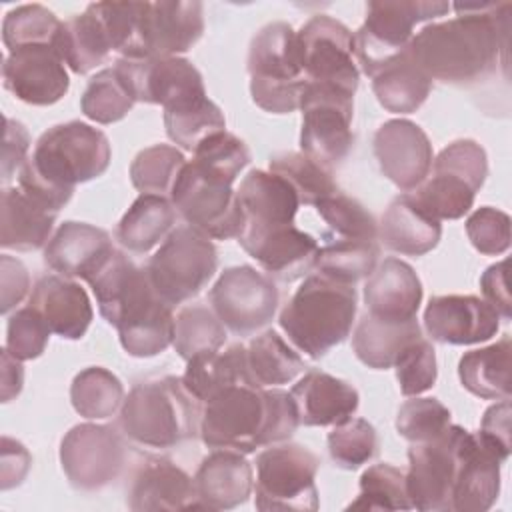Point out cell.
<instances>
[{"mask_svg":"<svg viewBox=\"0 0 512 512\" xmlns=\"http://www.w3.org/2000/svg\"><path fill=\"white\" fill-rule=\"evenodd\" d=\"M498 454L478 436L466 450L452 488V512H486L500 492Z\"/></svg>","mask_w":512,"mask_h":512,"instance_id":"obj_30","label":"cell"},{"mask_svg":"<svg viewBox=\"0 0 512 512\" xmlns=\"http://www.w3.org/2000/svg\"><path fill=\"white\" fill-rule=\"evenodd\" d=\"M406 472L392 464L368 466L360 476V494L348 510H410Z\"/></svg>","mask_w":512,"mask_h":512,"instance_id":"obj_48","label":"cell"},{"mask_svg":"<svg viewBox=\"0 0 512 512\" xmlns=\"http://www.w3.org/2000/svg\"><path fill=\"white\" fill-rule=\"evenodd\" d=\"M52 330L44 318L32 308H20L8 318L6 350L18 360H34L46 350Z\"/></svg>","mask_w":512,"mask_h":512,"instance_id":"obj_56","label":"cell"},{"mask_svg":"<svg viewBox=\"0 0 512 512\" xmlns=\"http://www.w3.org/2000/svg\"><path fill=\"white\" fill-rule=\"evenodd\" d=\"M70 402L74 410L88 420H104L124 402V386L116 374L102 366L80 370L70 386Z\"/></svg>","mask_w":512,"mask_h":512,"instance_id":"obj_41","label":"cell"},{"mask_svg":"<svg viewBox=\"0 0 512 512\" xmlns=\"http://www.w3.org/2000/svg\"><path fill=\"white\" fill-rule=\"evenodd\" d=\"M356 308L354 284L314 272L284 304L278 322L300 352L318 360L350 336Z\"/></svg>","mask_w":512,"mask_h":512,"instance_id":"obj_4","label":"cell"},{"mask_svg":"<svg viewBox=\"0 0 512 512\" xmlns=\"http://www.w3.org/2000/svg\"><path fill=\"white\" fill-rule=\"evenodd\" d=\"M456 18L426 24L408 44L412 60L434 80L468 86L508 66L510 2H456Z\"/></svg>","mask_w":512,"mask_h":512,"instance_id":"obj_1","label":"cell"},{"mask_svg":"<svg viewBox=\"0 0 512 512\" xmlns=\"http://www.w3.org/2000/svg\"><path fill=\"white\" fill-rule=\"evenodd\" d=\"M126 504L134 512L202 508L194 478L166 458H150L138 468Z\"/></svg>","mask_w":512,"mask_h":512,"instance_id":"obj_23","label":"cell"},{"mask_svg":"<svg viewBox=\"0 0 512 512\" xmlns=\"http://www.w3.org/2000/svg\"><path fill=\"white\" fill-rule=\"evenodd\" d=\"M106 134L86 122L72 120L48 128L32 156L18 170V188L46 210L58 214L76 184L102 176L110 164Z\"/></svg>","mask_w":512,"mask_h":512,"instance_id":"obj_2","label":"cell"},{"mask_svg":"<svg viewBox=\"0 0 512 512\" xmlns=\"http://www.w3.org/2000/svg\"><path fill=\"white\" fill-rule=\"evenodd\" d=\"M320 458L302 444H270L256 456V498L262 512L318 510L316 474Z\"/></svg>","mask_w":512,"mask_h":512,"instance_id":"obj_11","label":"cell"},{"mask_svg":"<svg viewBox=\"0 0 512 512\" xmlns=\"http://www.w3.org/2000/svg\"><path fill=\"white\" fill-rule=\"evenodd\" d=\"M372 90L384 110L412 114L426 102L432 78L412 60L406 48L372 76Z\"/></svg>","mask_w":512,"mask_h":512,"instance_id":"obj_35","label":"cell"},{"mask_svg":"<svg viewBox=\"0 0 512 512\" xmlns=\"http://www.w3.org/2000/svg\"><path fill=\"white\" fill-rule=\"evenodd\" d=\"M122 348L134 358H150L174 342L172 306L158 300L146 314L118 328Z\"/></svg>","mask_w":512,"mask_h":512,"instance_id":"obj_45","label":"cell"},{"mask_svg":"<svg viewBox=\"0 0 512 512\" xmlns=\"http://www.w3.org/2000/svg\"><path fill=\"white\" fill-rule=\"evenodd\" d=\"M450 10L448 2L426 0H374L366 4L364 24L354 34V54L366 76L404 52L414 36V26Z\"/></svg>","mask_w":512,"mask_h":512,"instance_id":"obj_9","label":"cell"},{"mask_svg":"<svg viewBox=\"0 0 512 512\" xmlns=\"http://www.w3.org/2000/svg\"><path fill=\"white\" fill-rule=\"evenodd\" d=\"M378 256V240H352L328 236L324 246L318 248L314 270L336 280L356 284L358 280L374 272Z\"/></svg>","mask_w":512,"mask_h":512,"instance_id":"obj_40","label":"cell"},{"mask_svg":"<svg viewBox=\"0 0 512 512\" xmlns=\"http://www.w3.org/2000/svg\"><path fill=\"white\" fill-rule=\"evenodd\" d=\"M450 426V410L438 398L406 400L396 416V430L408 442H426Z\"/></svg>","mask_w":512,"mask_h":512,"instance_id":"obj_54","label":"cell"},{"mask_svg":"<svg viewBox=\"0 0 512 512\" xmlns=\"http://www.w3.org/2000/svg\"><path fill=\"white\" fill-rule=\"evenodd\" d=\"M252 102L272 114L300 108L306 78L300 64L298 36L286 22H270L250 40L248 62Z\"/></svg>","mask_w":512,"mask_h":512,"instance_id":"obj_6","label":"cell"},{"mask_svg":"<svg viewBox=\"0 0 512 512\" xmlns=\"http://www.w3.org/2000/svg\"><path fill=\"white\" fill-rule=\"evenodd\" d=\"M428 336L442 344H478L496 336L498 312L482 298L470 294H446L430 298L424 310Z\"/></svg>","mask_w":512,"mask_h":512,"instance_id":"obj_21","label":"cell"},{"mask_svg":"<svg viewBox=\"0 0 512 512\" xmlns=\"http://www.w3.org/2000/svg\"><path fill=\"white\" fill-rule=\"evenodd\" d=\"M296 36L306 82L330 84L354 96L360 72L354 60V34L348 26L328 14H316Z\"/></svg>","mask_w":512,"mask_h":512,"instance_id":"obj_15","label":"cell"},{"mask_svg":"<svg viewBox=\"0 0 512 512\" xmlns=\"http://www.w3.org/2000/svg\"><path fill=\"white\" fill-rule=\"evenodd\" d=\"M112 52L120 58H146L144 54V14L148 2H92Z\"/></svg>","mask_w":512,"mask_h":512,"instance_id":"obj_42","label":"cell"},{"mask_svg":"<svg viewBox=\"0 0 512 512\" xmlns=\"http://www.w3.org/2000/svg\"><path fill=\"white\" fill-rule=\"evenodd\" d=\"M236 194L244 212V228L294 224L300 198L282 176L266 170H250L242 178Z\"/></svg>","mask_w":512,"mask_h":512,"instance_id":"obj_29","label":"cell"},{"mask_svg":"<svg viewBox=\"0 0 512 512\" xmlns=\"http://www.w3.org/2000/svg\"><path fill=\"white\" fill-rule=\"evenodd\" d=\"M0 286H2V306H0L2 314H8L16 304H20L30 288V276L26 266L8 254L0 256Z\"/></svg>","mask_w":512,"mask_h":512,"instance_id":"obj_60","label":"cell"},{"mask_svg":"<svg viewBox=\"0 0 512 512\" xmlns=\"http://www.w3.org/2000/svg\"><path fill=\"white\" fill-rule=\"evenodd\" d=\"M60 20L42 4H22L12 8L2 22V42L8 52L20 46L54 44Z\"/></svg>","mask_w":512,"mask_h":512,"instance_id":"obj_50","label":"cell"},{"mask_svg":"<svg viewBox=\"0 0 512 512\" xmlns=\"http://www.w3.org/2000/svg\"><path fill=\"white\" fill-rule=\"evenodd\" d=\"M208 302L230 332L250 336L272 322L280 304V292L268 274L240 264L220 274L208 292Z\"/></svg>","mask_w":512,"mask_h":512,"instance_id":"obj_14","label":"cell"},{"mask_svg":"<svg viewBox=\"0 0 512 512\" xmlns=\"http://www.w3.org/2000/svg\"><path fill=\"white\" fill-rule=\"evenodd\" d=\"M316 210L336 238L378 240V224L374 216L364 208V204L340 190L320 200Z\"/></svg>","mask_w":512,"mask_h":512,"instance_id":"obj_53","label":"cell"},{"mask_svg":"<svg viewBox=\"0 0 512 512\" xmlns=\"http://www.w3.org/2000/svg\"><path fill=\"white\" fill-rule=\"evenodd\" d=\"M164 126L174 144L194 152L206 138L226 130V118L210 98H204L178 110H164Z\"/></svg>","mask_w":512,"mask_h":512,"instance_id":"obj_46","label":"cell"},{"mask_svg":"<svg viewBox=\"0 0 512 512\" xmlns=\"http://www.w3.org/2000/svg\"><path fill=\"white\" fill-rule=\"evenodd\" d=\"M52 46L58 50L64 64L76 74H88L96 66L104 64L112 52L108 34L90 4L82 14L60 24Z\"/></svg>","mask_w":512,"mask_h":512,"instance_id":"obj_36","label":"cell"},{"mask_svg":"<svg viewBox=\"0 0 512 512\" xmlns=\"http://www.w3.org/2000/svg\"><path fill=\"white\" fill-rule=\"evenodd\" d=\"M366 312L384 320H410L422 302V282L400 258H384L364 284Z\"/></svg>","mask_w":512,"mask_h":512,"instance_id":"obj_26","label":"cell"},{"mask_svg":"<svg viewBox=\"0 0 512 512\" xmlns=\"http://www.w3.org/2000/svg\"><path fill=\"white\" fill-rule=\"evenodd\" d=\"M298 426V408L290 392L234 384L204 402L198 434L212 450L252 454L256 448L288 440Z\"/></svg>","mask_w":512,"mask_h":512,"instance_id":"obj_3","label":"cell"},{"mask_svg":"<svg viewBox=\"0 0 512 512\" xmlns=\"http://www.w3.org/2000/svg\"><path fill=\"white\" fill-rule=\"evenodd\" d=\"M216 268L212 238L188 224L176 226L144 266L154 292L172 308L198 296Z\"/></svg>","mask_w":512,"mask_h":512,"instance_id":"obj_8","label":"cell"},{"mask_svg":"<svg viewBox=\"0 0 512 512\" xmlns=\"http://www.w3.org/2000/svg\"><path fill=\"white\" fill-rule=\"evenodd\" d=\"M238 242L270 278L280 282H294L316 268L320 246L296 224L244 228Z\"/></svg>","mask_w":512,"mask_h":512,"instance_id":"obj_18","label":"cell"},{"mask_svg":"<svg viewBox=\"0 0 512 512\" xmlns=\"http://www.w3.org/2000/svg\"><path fill=\"white\" fill-rule=\"evenodd\" d=\"M270 172L282 176L298 194L300 204L316 206L326 196L338 192L332 170L302 152H282L270 158Z\"/></svg>","mask_w":512,"mask_h":512,"instance_id":"obj_44","label":"cell"},{"mask_svg":"<svg viewBox=\"0 0 512 512\" xmlns=\"http://www.w3.org/2000/svg\"><path fill=\"white\" fill-rule=\"evenodd\" d=\"M442 226L438 220L422 212L404 192L396 196L378 226L380 242L398 254L424 256L440 242Z\"/></svg>","mask_w":512,"mask_h":512,"instance_id":"obj_31","label":"cell"},{"mask_svg":"<svg viewBox=\"0 0 512 512\" xmlns=\"http://www.w3.org/2000/svg\"><path fill=\"white\" fill-rule=\"evenodd\" d=\"M380 172L404 192L418 188L430 174L434 152L426 132L406 120L394 118L380 124L372 140Z\"/></svg>","mask_w":512,"mask_h":512,"instance_id":"obj_20","label":"cell"},{"mask_svg":"<svg viewBox=\"0 0 512 512\" xmlns=\"http://www.w3.org/2000/svg\"><path fill=\"white\" fill-rule=\"evenodd\" d=\"M32 306L48 324V328L66 340H80L94 316L86 290L60 274L42 276L28 298Z\"/></svg>","mask_w":512,"mask_h":512,"instance_id":"obj_25","label":"cell"},{"mask_svg":"<svg viewBox=\"0 0 512 512\" xmlns=\"http://www.w3.org/2000/svg\"><path fill=\"white\" fill-rule=\"evenodd\" d=\"M396 380L404 396H418L430 390L436 382V352L430 340L420 336L396 360Z\"/></svg>","mask_w":512,"mask_h":512,"instance_id":"obj_55","label":"cell"},{"mask_svg":"<svg viewBox=\"0 0 512 512\" xmlns=\"http://www.w3.org/2000/svg\"><path fill=\"white\" fill-rule=\"evenodd\" d=\"M4 88L32 106L56 104L70 88V78L52 44L20 46L4 58Z\"/></svg>","mask_w":512,"mask_h":512,"instance_id":"obj_19","label":"cell"},{"mask_svg":"<svg viewBox=\"0 0 512 512\" xmlns=\"http://www.w3.org/2000/svg\"><path fill=\"white\" fill-rule=\"evenodd\" d=\"M176 208L166 196L140 194L116 226V240L134 254H146L174 230Z\"/></svg>","mask_w":512,"mask_h":512,"instance_id":"obj_37","label":"cell"},{"mask_svg":"<svg viewBox=\"0 0 512 512\" xmlns=\"http://www.w3.org/2000/svg\"><path fill=\"white\" fill-rule=\"evenodd\" d=\"M510 356L512 340L508 334L486 348L464 352L458 362L462 386L484 400L510 398Z\"/></svg>","mask_w":512,"mask_h":512,"instance_id":"obj_38","label":"cell"},{"mask_svg":"<svg viewBox=\"0 0 512 512\" xmlns=\"http://www.w3.org/2000/svg\"><path fill=\"white\" fill-rule=\"evenodd\" d=\"M420 336L418 318L384 320L364 312L352 334V348L364 366L386 370L392 368L400 354Z\"/></svg>","mask_w":512,"mask_h":512,"instance_id":"obj_33","label":"cell"},{"mask_svg":"<svg viewBox=\"0 0 512 512\" xmlns=\"http://www.w3.org/2000/svg\"><path fill=\"white\" fill-rule=\"evenodd\" d=\"M182 384L198 402H208L234 384L258 386L250 374L246 346L242 344H232L224 352H204L190 358Z\"/></svg>","mask_w":512,"mask_h":512,"instance_id":"obj_34","label":"cell"},{"mask_svg":"<svg viewBox=\"0 0 512 512\" xmlns=\"http://www.w3.org/2000/svg\"><path fill=\"white\" fill-rule=\"evenodd\" d=\"M478 436L498 454L502 462L510 456V398L492 404L484 416Z\"/></svg>","mask_w":512,"mask_h":512,"instance_id":"obj_58","label":"cell"},{"mask_svg":"<svg viewBox=\"0 0 512 512\" xmlns=\"http://www.w3.org/2000/svg\"><path fill=\"white\" fill-rule=\"evenodd\" d=\"M32 464L30 452L20 444L18 440H12L8 436H2V490H10L26 478Z\"/></svg>","mask_w":512,"mask_h":512,"instance_id":"obj_62","label":"cell"},{"mask_svg":"<svg viewBox=\"0 0 512 512\" xmlns=\"http://www.w3.org/2000/svg\"><path fill=\"white\" fill-rule=\"evenodd\" d=\"M184 164L186 158L176 146L154 144L144 148L130 164L132 186L142 194L170 196Z\"/></svg>","mask_w":512,"mask_h":512,"instance_id":"obj_47","label":"cell"},{"mask_svg":"<svg viewBox=\"0 0 512 512\" xmlns=\"http://www.w3.org/2000/svg\"><path fill=\"white\" fill-rule=\"evenodd\" d=\"M466 234L480 254H504L510 246V216L498 208L482 206L468 216Z\"/></svg>","mask_w":512,"mask_h":512,"instance_id":"obj_57","label":"cell"},{"mask_svg":"<svg viewBox=\"0 0 512 512\" xmlns=\"http://www.w3.org/2000/svg\"><path fill=\"white\" fill-rule=\"evenodd\" d=\"M170 202L188 226L208 238H240L244 230V212L232 184L200 172L192 162L178 174Z\"/></svg>","mask_w":512,"mask_h":512,"instance_id":"obj_13","label":"cell"},{"mask_svg":"<svg viewBox=\"0 0 512 512\" xmlns=\"http://www.w3.org/2000/svg\"><path fill=\"white\" fill-rule=\"evenodd\" d=\"M0 246L32 252L48 244L56 214L40 206L20 188H4L0 198Z\"/></svg>","mask_w":512,"mask_h":512,"instance_id":"obj_32","label":"cell"},{"mask_svg":"<svg viewBox=\"0 0 512 512\" xmlns=\"http://www.w3.org/2000/svg\"><path fill=\"white\" fill-rule=\"evenodd\" d=\"M200 172L214 176L222 182L234 184L242 168L250 162V150L238 136L230 132H218L206 138L190 160Z\"/></svg>","mask_w":512,"mask_h":512,"instance_id":"obj_51","label":"cell"},{"mask_svg":"<svg viewBox=\"0 0 512 512\" xmlns=\"http://www.w3.org/2000/svg\"><path fill=\"white\" fill-rule=\"evenodd\" d=\"M20 362L6 348L2 350V402H10L22 390L24 370Z\"/></svg>","mask_w":512,"mask_h":512,"instance_id":"obj_63","label":"cell"},{"mask_svg":"<svg viewBox=\"0 0 512 512\" xmlns=\"http://www.w3.org/2000/svg\"><path fill=\"white\" fill-rule=\"evenodd\" d=\"M198 400L182 378L164 376L136 384L120 406L118 424L130 442L142 448L168 450L200 430Z\"/></svg>","mask_w":512,"mask_h":512,"instance_id":"obj_5","label":"cell"},{"mask_svg":"<svg viewBox=\"0 0 512 512\" xmlns=\"http://www.w3.org/2000/svg\"><path fill=\"white\" fill-rule=\"evenodd\" d=\"M194 484L202 508L230 510L248 500L254 474L244 454L220 448L200 462Z\"/></svg>","mask_w":512,"mask_h":512,"instance_id":"obj_28","label":"cell"},{"mask_svg":"<svg viewBox=\"0 0 512 512\" xmlns=\"http://www.w3.org/2000/svg\"><path fill=\"white\" fill-rule=\"evenodd\" d=\"M300 110L302 154L332 170L348 156L354 144V96L330 84L306 82Z\"/></svg>","mask_w":512,"mask_h":512,"instance_id":"obj_12","label":"cell"},{"mask_svg":"<svg viewBox=\"0 0 512 512\" xmlns=\"http://www.w3.org/2000/svg\"><path fill=\"white\" fill-rule=\"evenodd\" d=\"M28 148H30V136L22 122L6 118V134H4V146H2V182L8 184L16 170L24 166L28 160Z\"/></svg>","mask_w":512,"mask_h":512,"instance_id":"obj_59","label":"cell"},{"mask_svg":"<svg viewBox=\"0 0 512 512\" xmlns=\"http://www.w3.org/2000/svg\"><path fill=\"white\" fill-rule=\"evenodd\" d=\"M328 452L336 466L356 470L378 454L376 428L364 418H348L328 434Z\"/></svg>","mask_w":512,"mask_h":512,"instance_id":"obj_52","label":"cell"},{"mask_svg":"<svg viewBox=\"0 0 512 512\" xmlns=\"http://www.w3.org/2000/svg\"><path fill=\"white\" fill-rule=\"evenodd\" d=\"M226 342L224 324L204 304L184 306L174 318V348L186 362L204 352H216Z\"/></svg>","mask_w":512,"mask_h":512,"instance_id":"obj_43","label":"cell"},{"mask_svg":"<svg viewBox=\"0 0 512 512\" xmlns=\"http://www.w3.org/2000/svg\"><path fill=\"white\" fill-rule=\"evenodd\" d=\"M60 464L76 490H100L118 480L126 464L124 438L106 424H76L60 442Z\"/></svg>","mask_w":512,"mask_h":512,"instance_id":"obj_16","label":"cell"},{"mask_svg":"<svg viewBox=\"0 0 512 512\" xmlns=\"http://www.w3.org/2000/svg\"><path fill=\"white\" fill-rule=\"evenodd\" d=\"M506 268L508 260H500L484 270L480 276V290L486 298V302L498 312L502 318H510V290L506 280Z\"/></svg>","mask_w":512,"mask_h":512,"instance_id":"obj_61","label":"cell"},{"mask_svg":"<svg viewBox=\"0 0 512 512\" xmlns=\"http://www.w3.org/2000/svg\"><path fill=\"white\" fill-rule=\"evenodd\" d=\"M204 32V6L196 0L148 2L144 14L146 58H168L188 52Z\"/></svg>","mask_w":512,"mask_h":512,"instance_id":"obj_22","label":"cell"},{"mask_svg":"<svg viewBox=\"0 0 512 512\" xmlns=\"http://www.w3.org/2000/svg\"><path fill=\"white\" fill-rule=\"evenodd\" d=\"M430 170L432 174L406 194L430 218L458 220L470 212L488 176V158L476 140L460 138L440 150Z\"/></svg>","mask_w":512,"mask_h":512,"instance_id":"obj_7","label":"cell"},{"mask_svg":"<svg viewBox=\"0 0 512 512\" xmlns=\"http://www.w3.org/2000/svg\"><path fill=\"white\" fill-rule=\"evenodd\" d=\"M134 98L122 84L114 68L96 72L80 98V108L86 118L98 124H114L122 120L134 106Z\"/></svg>","mask_w":512,"mask_h":512,"instance_id":"obj_49","label":"cell"},{"mask_svg":"<svg viewBox=\"0 0 512 512\" xmlns=\"http://www.w3.org/2000/svg\"><path fill=\"white\" fill-rule=\"evenodd\" d=\"M112 252V238L106 230L68 220L44 246V262L60 276L88 282Z\"/></svg>","mask_w":512,"mask_h":512,"instance_id":"obj_24","label":"cell"},{"mask_svg":"<svg viewBox=\"0 0 512 512\" xmlns=\"http://www.w3.org/2000/svg\"><path fill=\"white\" fill-rule=\"evenodd\" d=\"M472 440V432L450 424L432 440L410 442L406 492L412 508L422 512L452 510L454 480Z\"/></svg>","mask_w":512,"mask_h":512,"instance_id":"obj_10","label":"cell"},{"mask_svg":"<svg viewBox=\"0 0 512 512\" xmlns=\"http://www.w3.org/2000/svg\"><path fill=\"white\" fill-rule=\"evenodd\" d=\"M300 424L336 426L354 416L360 404L358 390L328 372L310 370L290 390Z\"/></svg>","mask_w":512,"mask_h":512,"instance_id":"obj_27","label":"cell"},{"mask_svg":"<svg viewBox=\"0 0 512 512\" xmlns=\"http://www.w3.org/2000/svg\"><path fill=\"white\" fill-rule=\"evenodd\" d=\"M102 318L120 328L142 316L158 298L144 268L136 266L124 252L114 250L106 262L88 278Z\"/></svg>","mask_w":512,"mask_h":512,"instance_id":"obj_17","label":"cell"},{"mask_svg":"<svg viewBox=\"0 0 512 512\" xmlns=\"http://www.w3.org/2000/svg\"><path fill=\"white\" fill-rule=\"evenodd\" d=\"M246 360L258 386H280L304 372V360L274 330H264L246 346Z\"/></svg>","mask_w":512,"mask_h":512,"instance_id":"obj_39","label":"cell"}]
</instances>
